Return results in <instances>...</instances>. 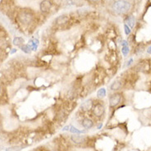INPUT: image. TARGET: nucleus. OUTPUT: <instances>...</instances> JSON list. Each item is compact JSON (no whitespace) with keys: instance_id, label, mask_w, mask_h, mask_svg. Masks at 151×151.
<instances>
[{"instance_id":"obj_1","label":"nucleus","mask_w":151,"mask_h":151,"mask_svg":"<svg viewBox=\"0 0 151 151\" xmlns=\"http://www.w3.org/2000/svg\"><path fill=\"white\" fill-rule=\"evenodd\" d=\"M113 11L118 15H123L131 9V3L126 0H117L112 4Z\"/></svg>"},{"instance_id":"obj_2","label":"nucleus","mask_w":151,"mask_h":151,"mask_svg":"<svg viewBox=\"0 0 151 151\" xmlns=\"http://www.w3.org/2000/svg\"><path fill=\"white\" fill-rule=\"evenodd\" d=\"M18 18L23 24L28 25V24H31L33 21V14L29 11L21 10L18 14Z\"/></svg>"},{"instance_id":"obj_3","label":"nucleus","mask_w":151,"mask_h":151,"mask_svg":"<svg viewBox=\"0 0 151 151\" xmlns=\"http://www.w3.org/2000/svg\"><path fill=\"white\" fill-rule=\"evenodd\" d=\"M105 113V108H104V106L98 103V104H96L95 105L93 106V113L94 115L96 116V117H102L103 115Z\"/></svg>"},{"instance_id":"obj_4","label":"nucleus","mask_w":151,"mask_h":151,"mask_svg":"<svg viewBox=\"0 0 151 151\" xmlns=\"http://www.w3.org/2000/svg\"><path fill=\"white\" fill-rule=\"evenodd\" d=\"M122 100V94H113L109 98V106L111 108H114L118 106Z\"/></svg>"},{"instance_id":"obj_5","label":"nucleus","mask_w":151,"mask_h":151,"mask_svg":"<svg viewBox=\"0 0 151 151\" xmlns=\"http://www.w3.org/2000/svg\"><path fill=\"white\" fill-rule=\"evenodd\" d=\"M51 7H52V3L49 0H44V1L41 2L40 5V8L42 13H48V12H49V10L51 9Z\"/></svg>"},{"instance_id":"obj_6","label":"nucleus","mask_w":151,"mask_h":151,"mask_svg":"<svg viewBox=\"0 0 151 151\" xmlns=\"http://www.w3.org/2000/svg\"><path fill=\"white\" fill-rule=\"evenodd\" d=\"M71 141H73L76 144H82L86 141V137L85 136H80L78 134H75L71 136Z\"/></svg>"},{"instance_id":"obj_7","label":"nucleus","mask_w":151,"mask_h":151,"mask_svg":"<svg viewBox=\"0 0 151 151\" xmlns=\"http://www.w3.org/2000/svg\"><path fill=\"white\" fill-rule=\"evenodd\" d=\"M93 106H94L93 100L92 99H87V100H86L85 102L82 103L81 108L82 111L86 112V111H89V110L91 109V108H93Z\"/></svg>"},{"instance_id":"obj_8","label":"nucleus","mask_w":151,"mask_h":151,"mask_svg":"<svg viewBox=\"0 0 151 151\" xmlns=\"http://www.w3.org/2000/svg\"><path fill=\"white\" fill-rule=\"evenodd\" d=\"M82 126H84L86 129H90L91 127H93V126H94V123L92 122V120L91 119H90V118H84L82 120V122H81Z\"/></svg>"},{"instance_id":"obj_9","label":"nucleus","mask_w":151,"mask_h":151,"mask_svg":"<svg viewBox=\"0 0 151 151\" xmlns=\"http://www.w3.org/2000/svg\"><path fill=\"white\" fill-rule=\"evenodd\" d=\"M68 21H69L68 16L63 15V16H58L55 21H56V24H58V25H64V24H66Z\"/></svg>"},{"instance_id":"obj_10","label":"nucleus","mask_w":151,"mask_h":151,"mask_svg":"<svg viewBox=\"0 0 151 151\" xmlns=\"http://www.w3.org/2000/svg\"><path fill=\"white\" fill-rule=\"evenodd\" d=\"M125 23H126V25H127L130 28H133L136 24L135 18L132 16H129L125 19Z\"/></svg>"},{"instance_id":"obj_11","label":"nucleus","mask_w":151,"mask_h":151,"mask_svg":"<svg viewBox=\"0 0 151 151\" xmlns=\"http://www.w3.org/2000/svg\"><path fill=\"white\" fill-rule=\"evenodd\" d=\"M122 86V81H114L110 86V89L112 90H118L119 89H121V87Z\"/></svg>"},{"instance_id":"obj_12","label":"nucleus","mask_w":151,"mask_h":151,"mask_svg":"<svg viewBox=\"0 0 151 151\" xmlns=\"http://www.w3.org/2000/svg\"><path fill=\"white\" fill-rule=\"evenodd\" d=\"M24 43V40L21 37H16L13 40V44L16 46H20Z\"/></svg>"},{"instance_id":"obj_13","label":"nucleus","mask_w":151,"mask_h":151,"mask_svg":"<svg viewBox=\"0 0 151 151\" xmlns=\"http://www.w3.org/2000/svg\"><path fill=\"white\" fill-rule=\"evenodd\" d=\"M97 95H98L99 98H104V97H105V95H106V90H105V89H104V88L100 89L98 91V93H97Z\"/></svg>"},{"instance_id":"obj_14","label":"nucleus","mask_w":151,"mask_h":151,"mask_svg":"<svg viewBox=\"0 0 151 151\" xmlns=\"http://www.w3.org/2000/svg\"><path fill=\"white\" fill-rule=\"evenodd\" d=\"M70 131L72 132V133H76V134H81V133H83V132H84L82 131H79L78 129L75 128L74 126H70Z\"/></svg>"},{"instance_id":"obj_15","label":"nucleus","mask_w":151,"mask_h":151,"mask_svg":"<svg viewBox=\"0 0 151 151\" xmlns=\"http://www.w3.org/2000/svg\"><path fill=\"white\" fill-rule=\"evenodd\" d=\"M122 52L123 55L126 57L129 53V47L128 46H123L122 49Z\"/></svg>"},{"instance_id":"obj_16","label":"nucleus","mask_w":151,"mask_h":151,"mask_svg":"<svg viewBox=\"0 0 151 151\" xmlns=\"http://www.w3.org/2000/svg\"><path fill=\"white\" fill-rule=\"evenodd\" d=\"M124 29H125V33H126V35H129L130 34H131V28L127 26V25H124Z\"/></svg>"},{"instance_id":"obj_17","label":"nucleus","mask_w":151,"mask_h":151,"mask_svg":"<svg viewBox=\"0 0 151 151\" xmlns=\"http://www.w3.org/2000/svg\"><path fill=\"white\" fill-rule=\"evenodd\" d=\"M21 149V147H12V148L7 149L6 151H19Z\"/></svg>"},{"instance_id":"obj_18","label":"nucleus","mask_w":151,"mask_h":151,"mask_svg":"<svg viewBox=\"0 0 151 151\" xmlns=\"http://www.w3.org/2000/svg\"><path fill=\"white\" fill-rule=\"evenodd\" d=\"M21 49H22V51H25L26 53H30V52H31V51L27 50V49H30V47H29L28 45H24V46H22V47H21Z\"/></svg>"},{"instance_id":"obj_19","label":"nucleus","mask_w":151,"mask_h":151,"mask_svg":"<svg viewBox=\"0 0 151 151\" xmlns=\"http://www.w3.org/2000/svg\"><path fill=\"white\" fill-rule=\"evenodd\" d=\"M122 47H123V46H128V43H127V41L123 40V41L122 42Z\"/></svg>"},{"instance_id":"obj_20","label":"nucleus","mask_w":151,"mask_h":151,"mask_svg":"<svg viewBox=\"0 0 151 151\" xmlns=\"http://www.w3.org/2000/svg\"><path fill=\"white\" fill-rule=\"evenodd\" d=\"M87 1H89V2H90V3H96V2L99 1V0H87Z\"/></svg>"},{"instance_id":"obj_21","label":"nucleus","mask_w":151,"mask_h":151,"mask_svg":"<svg viewBox=\"0 0 151 151\" xmlns=\"http://www.w3.org/2000/svg\"><path fill=\"white\" fill-rule=\"evenodd\" d=\"M132 62H133V59L131 58V59H130V61H129V62H128V63H127V66H130V65L132 63Z\"/></svg>"},{"instance_id":"obj_22","label":"nucleus","mask_w":151,"mask_h":151,"mask_svg":"<svg viewBox=\"0 0 151 151\" xmlns=\"http://www.w3.org/2000/svg\"><path fill=\"white\" fill-rule=\"evenodd\" d=\"M147 52H148V53L151 54V46L148 48V49H147Z\"/></svg>"},{"instance_id":"obj_23","label":"nucleus","mask_w":151,"mask_h":151,"mask_svg":"<svg viewBox=\"0 0 151 151\" xmlns=\"http://www.w3.org/2000/svg\"><path fill=\"white\" fill-rule=\"evenodd\" d=\"M149 3H150V4H151V0H149Z\"/></svg>"},{"instance_id":"obj_24","label":"nucleus","mask_w":151,"mask_h":151,"mask_svg":"<svg viewBox=\"0 0 151 151\" xmlns=\"http://www.w3.org/2000/svg\"><path fill=\"white\" fill-rule=\"evenodd\" d=\"M0 90H1V89H0Z\"/></svg>"}]
</instances>
